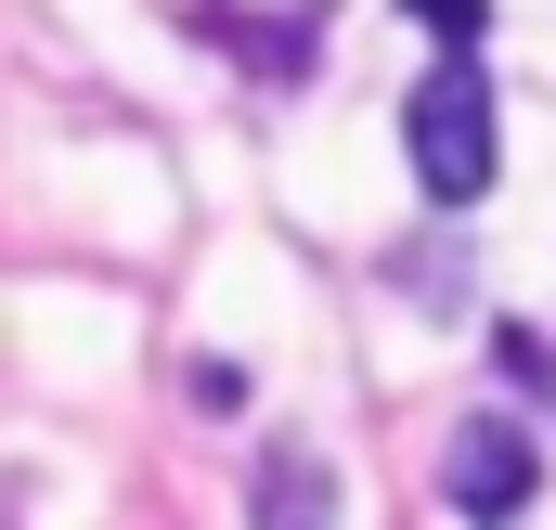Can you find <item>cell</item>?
<instances>
[{
  "label": "cell",
  "mask_w": 556,
  "mask_h": 530,
  "mask_svg": "<svg viewBox=\"0 0 556 530\" xmlns=\"http://www.w3.org/2000/svg\"><path fill=\"white\" fill-rule=\"evenodd\" d=\"M531 492H544L531 427H518V414H466V427H453V466H440V505H453V518H518Z\"/></svg>",
  "instance_id": "2"
},
{
  "label": "cell",
  "mask_w": 556,
  "mask_h": 530,
  "mask_svg": "<svg viewBox=\"0 0 556 530\" xmlns=\"http://www.w3.org/2000/svg\"><path fill=\"white\" fill-rule=\"evenodd\" d=\"M415 13H440L453 39H479V0H415Z\"/></svg>",
  "instance_id": "4"
},
{
  "label": "cell",
  "mask_w": 556,
  "mask_h": 530,
  "mask_svg": "<svg viewBox=\"0 0 556 530\" xmlns=\"http://www.w3.org/2000/svg\"><path fill=\"white\" fill-rule=\"evenodd\" d=\"M247 505H260V518H324V505H337V492H324V479H311V453H273V479H260V492H247Z\"/></svg>",
  "instance_id": "3"
},
{
  "label": "cell",
  "mask_w": 556,
  "mask_h": 530,
  "mask_svg": "<svg viewBox=\"0 0 556 530\" xmlns=\"http://www.w3.org/2000/svg\"><path fill=\"white\" fill-rule=\"evenodd\" d=\"M402 142H415V181L440 207H479L492 194V78H479V52H453V65H427L415 104H402Z\"/></svg>",
  "instance_id": "1"
}]
</instances>
